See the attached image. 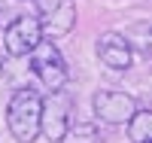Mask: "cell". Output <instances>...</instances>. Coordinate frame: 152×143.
<instances>
[{
    "label": "cell",
    "instance_id": "cell-1",
    "mask_svg": "<svg viewBox=\"0 0 152 143\" xmlns=\"http://www.w3.org/2000/svg\"><path fill=\"white\" fill-rule=\"evenodd\" d=\"M43 122V98L37 88H15L6 103V128L18 143H34L40 137Z\"/></svg>",
    "mask_w": 152,
    "mask_h": 143
},
{
    "label": "cell",
    "instance_id": "cell-2",
    "mask_svg": "<svg viewBox=\"0 0 152 143\" xmlns=\"http://www.w3.org/2000/svg\"><path fill=\"white\" fill-rule=\"evenodd\" d=\"M28 58H31V70H34V76L43 82V88H49V95L64 92L70 73H67V61H64V55L58 52V46H55L52 40H46V37H43V43L37 46Z\"/></svg>",
    "mask_w": 152,
    "mask_h": 143
},
{
    "label": "cell",
    "instance_id": "cell-3",
    "mask_svg": "<svg viewBox=\"0 0 152 143\" xmlns=\"http://www.w3.org/2000/svg\"><path fill=\"white\" fill-rule=\"evenodd\" d=\"M43 43V28L37 15H15L3 31V49L9 58H24Z\"/></svg>",
    "mask_w": 152,
    "mask_h": 143
},
{
    "label": "cell",
    "instance_id": "cell-4",
    "mask_svg": "<svg viewBox=\"0 0 152 143\" xmlns=\"http://www.w3.org/2000/svg\"><path fill=\"white\" fill-rule=\"evenodd\" d=\"M73 100L64 95V92H55L43 100V122H40V134L49 140V143H61L67 137V131L73 128Z\"/></svg>",
    "mask_w": 152,
    "mask_h": 143
},
{
    "label": "cell",
    "instance_id": "cell-5",
    "mask_svg": "<svg viewBox=\"0 0 152 143\" xmlns=\"http://www.w3.org/2000/svg\"><path fill=\"white\" fill-rule=\"evenodd\" d=\"M43 37H67L76 28V3L73 0H34Z\"/></svg>",
    "mask_w": 152,
    "mask_h": 143
},
{
    "label": "cell",
    "instance_id": "cell-6",
    "mask_svg": "<svg viewBox=\"0 0 152 143\" xmlns=\"http://www.w3.org/2000/svg\"><path fill=\"white\" fill-rule=\"evenodd\" d=\"M91 107H94V116L107 125H128L134 119V113L140 110L137 100L128 95V92H116V88H104L91 98Z\"/></svg>",
    "mask_w": 152,
    "mask_h": 143
},
{
    "label": "cell",
    "instance_id": "cell-7",
    "mask_svg": "<svg viewBox=\"0 0 152 143\" xmlns=\"http://www.w3.org/2000/svg\"><path fill=\"white\" fill-rule=\"evenodd\" d=\"M94 49H97V58L104 61L110 70H128L131 64H134L131 43L125 40L122 34H116V31H107V34H100Z\"/></svg>",
    "mask_w": 152,
    "mask_h": 143
},
{
    "label": "cell",
    "instance_id": "cell-8",
    "mask_svg": "<svg viewBox=\"0 0 152 143\" xmlns=\"http://www.w3.org/2000/svg\"><path fill=\"white\" fill-rule=\"evenodd\" d=\"M125 128H128L131 143H152V110H137Z\"/></svg>",
    "mask_w": 152,
    "mask_h": 143
},
{
    "label": "cell",
    "instance_id": "cell-9",
    "mask_svg": "<svg viewBox=\"0 0 152 143\" xmlns=\"http://www.w3.org/2000/svg\"><path fill=\"white\" fill-rule=\"evenodd\" d=\"M61 143H104V134L97 131V125L91 122H79V125H73L67 137L61 140Z\"/></svg>",
    "mask_w": 152,
    "mask_h": 143
},
{
    "label": "cell",
    "instance_id": "cell-10",
    "mask_svg": "<svg viewBox=\"0 0 152 143\" xmlns=\"http://www.w3.org/2000/svg\"><path fill=\"white\" fill-rule=\"evenodd\" d=\"M0 9H3V0H0Z\"/></svg>",
    "mask_w": 152,
    "mask_h": 143
}]
</instances>
